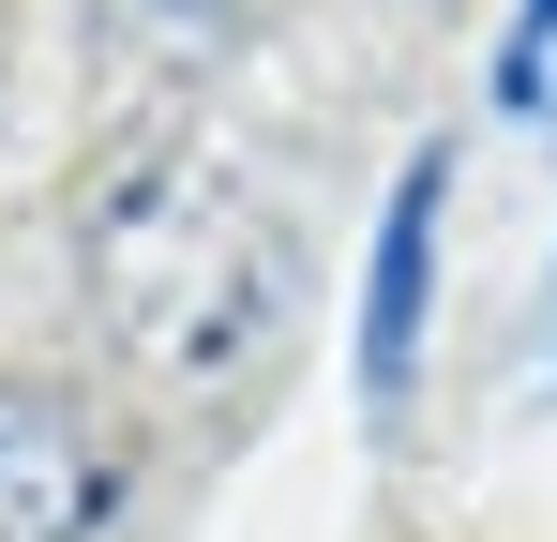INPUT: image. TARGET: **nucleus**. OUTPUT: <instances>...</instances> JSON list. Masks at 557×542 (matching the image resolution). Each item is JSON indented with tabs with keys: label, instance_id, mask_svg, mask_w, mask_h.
<instances>
[{
	"label": "nucleus",
	"instance_id": "7ed1b4c3",
	"mask_svg": "<svg viewBox=\"0 0 557 542\" xmlns=\"http://www.w3.org/2000/svg\"><path fill=\"white\" fill-rule=\"evenodd\" d=\"M106 438L61 392H0V542H91L106 528Z\"/></svg>",
	"mask_w": 557,
	"mask_h": 542
},
{
	"label": "nucleus",
	"instance_id": "f257e3e1",
	"mask_svg": "<svg viewBox=\"0 0 557 542\" xmlns=\"http://www.w3.org/2000/svg\"><path fill=\"white\" fill-rule=\"evenodd\" d=\"M91 301L151 377H242L286 317V242L257 226L242 181L166 151L91 211Z\"/></svg>",
	"mask_w": 557,
	"mask_h": 542
},
{
	"label": "nucleus",
	"instance_id": "20e7f679",
	"mask_svg": "<svg viewBox=\"0 0 557 542\" xmlns=\"http://www.w3.org/2000/svg\"><path fill=\"white\" fill-rule=\"evenodd\" d=\"M543 61H557V0H512V46H497V90L528 106V90H543Z\"/></svg>",
	"mask_w": 557,
	"mask_h": 542
},
{
	"label": "nucleus",
	"instance_id": "f03ea898",
	"mask_svg": "<svg viewBox=\"0 0 557 542\" xmlns=\"http://www.w3.org/2000/svg\"><path fill=\"white\" fill-rule=\"evenodd\" d=\"M437 211H453V151H422V167L392 181V211H376V257H362V407H407V377H422V317H437Z\"/></svg>",
	"mask_w": 557,
	"mask_h": 542
}]
</instances>
